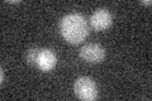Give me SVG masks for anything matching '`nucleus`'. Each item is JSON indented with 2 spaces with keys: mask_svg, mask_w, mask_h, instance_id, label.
Here are the masks:
<instances>
[{
  "mask_svg": "<svg viewBox=\"0 0 152 101\" xmlns=\"http://www.w3.org/2000/svg\"><path fill=\"white\" fill-rule=\"evenodd\" d=\"M60 32L64 39L70 44H79L89 36V27L81 14L70 13L60 22Z\"/></svg>",
  "mask_w": 152,
  "mask_h": 101,
  "instance_id": "1",
  "label": "nucleus"
},
{
  "mask_svg": "<svg viewBox=\"0 0 152 101\" xmlns=\"http://www.w3.org/2000/svg\"><path fill=\"white\" fill-rule=\"evenodd\" d=\"M74 91L76 97L84 101H93L98 99V86L95 81L86 76L79 77L74 84Z\"/></svg>",
  "mask_w": 152,
  "mask_h": 101,
  "instance_id": "2",
  "label": "nucleus"
},
{
  "mask_svg": "<svg viewBox=\"0 0 152 101\" xmlns=\"http://www.w3.org/2000/svg\"><path fill=\"white\" fill-rule=\"evenodd\" d=\"M79 54L88 63L95 65V63L103 62L104 57H105V49L100 44H98V43H88V44L81 47Z\"/></svg>",
  "mask_w": 152,
  "mask_h": 101,
  "instance_id": "3",
  "label": "nucleus"
},
{
  "mask_svg": "<svg viewBox=\"0 0 152 101\" xmlns=\"http://www.w3.org/2000/svg\"><path fill=\"white\" fill-rule=\"evenodd\" d=\"M113 23V17L108 9H98L90 17V24L95 31L102 32L108 29Z\"/></svg>",
  "mask_w": 152,
  "mask_h": 101,
  "instance_id": "4",
  "label": "nucleus"
},
{
  "mask_svg": "<svg viewBox=\"0 0 152 101\" xmlns=\"http://www.w3.org/2000/svg\"><path fill=\"white\" fill-rule=\"evenodd\" d=\"M57 63V57L51 49H39L36 61V67L42 72H50Z\"/></svg>",
  "mask_w": 152,
  "mask_h": 101,
  "instance_id": "5",
  "label": "nucleus"
},
{
  "mask_svg": "<svg viewBox=\"0 0 152 101\" xmlns=\"http://www.w3.org/2000/svg\"><path fill=\"white\" fill-rule=\"evenodd\" d=\"M38 52H39V48H31V49L27 52L26 60H27V62H28L29 65L36 66V61H37Z\"/></svg>",
  "mask_w": 152,
  "mask_h": 101,
  "instance_id": "6",
  "label": "nucleus"
},
{
  "mask_svg": "<svg viewBox=\"0 0 152 101\" xmlns=\"http://www.w3.org/2000/svg\"><path fill=\"white\" fill-rule=\"evenodd\" d=\"M0 71H1V72H0V84H4V71H3V68L1 70H0Z\"/></svg>",
  "mask_w": 152,
  "mask_h": 101,
  "instance_id": "7",
  "label": "nucleus"
},
{
  "mask_svg": "<svg viewBox=\"0 0 152 101\" xmlns=\"http://www.w3.org/2000/svg\"><path fill=\"white\" fill-rule=\"evenodd\" d=\"M142 3H143L145 5H151V0H143Z\"/></svg>",
  "mask_w": 152,
  "mask_h": 101,
  "instance_id": "8",
  "label": "nucleus"
}]
</instances>
